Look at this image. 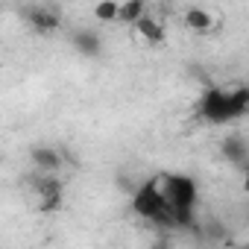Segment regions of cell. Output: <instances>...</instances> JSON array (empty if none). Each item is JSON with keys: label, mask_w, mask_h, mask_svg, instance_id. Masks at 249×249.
<instances>
[{"label": "cell", "mask_w": 249, "mask_h": 249, "mask_svg": "<svg viewBox=\"0 0 249 249\" xmlns=\"http://www.w3.org/2000/svg\"><path fill=\"white\" fill-rule=\"evenodd\" d=\"M249 111V85L240 88H208L199 100V114L220 126V123H229L240 114Z\"/></svg>", "instance_id": "obj_1"}, {"label": "cell", "mask_w": 249, "mask_h": 249, "mask_svg": "<svg viewBox=\"0 0 249 249\" xmlns=\"http://www.w3.org/2000/svg\"><path fill=\"white\" fill-rule=\"evenodd\" d=\"M161 191L173 208V217H176V229H185V226H194V211H196V202H199V188H196V179L188 176V173H161Z\"/></svg>", "instance_id": "obj_2"}, {"label": "cell", "mask_w": 249, "mask_h": 249, "mask_svg": "<svg viewBox=\"0 0 249 249\" xmlns=\"http://www.w3.org/2000/svg\"><path fill=\"white\" fill-rule=\"evenodd\" d=\"M132 211L141 217V220H150V223H159V226H167V229H176V217H173V208L161 191V179H147L135 196H132Z\"/></svg>", "instance_id": "obj_3"}, {"label": "cell", "mask_w": 249, "mask_h": 249, "mask_svg": "<svg viewBox=\"0 0 249 249\" xmlns=\"http://www.w3.org/2000/svg\"><path fill=\"white\" fill-rule=\"evenodd\" d=\"M24 18L41 33H50L59 27V9L56 6H24Z\"/></svg>", "instance_id": "obj_4"}, {"label": "cell", "mask_w": 249, "mask_h": 249, "mask_svg": "<svg viewBox=\"0 0 249 249\" xmlns=\"http://www.w3.org/2000/svg\"><path fill=\"white\" fill-rule=\"evenodd\" d=\"M223 156L231 164H237V167H249V144L243 138H237V135H231V138L223 141Z\"/></svg>", "instance_id": "obj_5"}, {"label": "cell", "mask_w": 249, "mask_h": 249, "mask_svg": "<svg viewBox=\"0 0 249 249\" xmlns=\"http://www.w3.org/2000/svg\"><path fill=\"white\" fill-rule=\"evenodd\" d=\"M33 164H36L44 176H50V173H56V170L62 167V156H59L53 147H36V150H33Z\"/></svg>", "instance_id": "obj_6"}, {"label": "cell", "mask_w": 249, "mask_h": 249, "mask_svg": "<svg viewBox=\"0 0 249 249\" xmlns=\"http://www.w3.org/2000/svg\"><path fill=\"white\" fill-rule=\"evenodd\" d=\"M36 191L41 194V208H44V211H53V208L59 205V199H62V185H59L53 176H41Z\"/></svg>", "instance_id": "obj_7"}, {"label": "cell", "mask_w": 249, "mask_h": 249, "mask_svg": "<svg viewBox=\"0 0 249 249\" xmlns=\"http://www.w3.org/2000/svg\"><path fill=\"white\" fill-rule=\"evenodd\" d=\"M147 18V3H141V0H129V3H120V24H132L138 27L141 21Z\"/></svg>", "instance_id": "obj_8"}, {"label": "cell", "mask_w": 249, "mask_h": 249, "mask_svg": "<svg viewBox=\"0 0 249 249\" xmlns=\"http://www.w3.org/2000/svg\"><path fill=\"white\" fill-rule=\"evenodd\" d=\"M185 24H188L191 30H196V33H205V30H211L214 18H211V12H205V9H199V6H188V9H185Z\"/></svg>", "instance_id": "obj_9"}, {"label": "cell", "mask_w": 249, "mask_h": 249, "mask_svg": "<svg viewBox=\"0 0 249 249\" xmlns=\"http://www.w3.org/2000/svg\"><path fill=\"white\" fill-rule=\"evenodd\" d=\"M135 30H138V33H141L147 41H153V44L164 41V24H159V21H156V18H150V15H147V18H144V21H141Z\"/></svg>", "instance_id": "obj_10"}, {"label": "cell", "mask_w": 249, "mask_h": 249, "mask_svg": "<svg viewBox=\"0 0 249 249\" xmlns=\"http://www.w3.org/2000/svg\"><path fill=\"white\" fill-rule=\"evenodd\" d=\"M94 18L100 24H114L120 18V3H117V0H103V3L94 6Z\"/></svg>", "instance_id": "obj_11"}, {"label": "cell", "mask_w": 249, "mask_h": 249, "mask_svg": "<svg viewBox=\"0 0 249 249\" xmlns=\"http://www.w3.org/2000/svg\"><path fill=\"white\" fill-rule=\"evenodd\" d=\"M73 44H76L82 53H88V56H94V53L100 50V38H97L91 30H79V33H73Z\"/></svg>", "instance_id": "obj_12"}, {"label": "cell", "mask_w": 249, "mask_h": 249, "mask_svg": "<svg viewBox=\"0 0 249 249\" xmlns=\"http://www.w3.org/2000/svg\"><path fill=\"white\" fill-rule=\"evenodd\" d=\"M243 191L249 194V167H246V179H243Z\"/></svg>", "instance_id": "obj_13"}, {"label": "cell", "mask_w": 249, "mask_h": 249, "mask_svg": "<svg viewBox=\"0 0 249 249\" xmlns=\"http://www.w3.org/2000/svg\"><path fill=\"white\" fill-rule=\"evenodd\" d=\"M229 249H249V246H229Z\"/></svg>", "instance_id": "obj_14"}]
</instances>
